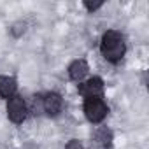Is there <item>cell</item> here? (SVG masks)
<instances>
[{"label":"cell","mask_w":149,"mask_h":149,"mask_svg":"<svg viewBox=\"0 0 149 149\" xmlns=\"http://www.w3.org/2000/svg\"><path fill=\"white\" fill-rule=\"evenodd\" d=\"M111 132L107 130V128H102V130H98V133H97V140L100 142V144H104V146H107L109 142H111Z\"/></svg>","instance_id":"obj_8"},{"label":"cell","mask_w":149,"mask_h":149,"mask_svg":"<svg viewBox=\"0 0 149 149\" xmlns=\"http://www.w3.org/2000/svg\"><path fill=\"white\" fill-rule=\"evenodd\" d=\"M84 6H86V7H88L90 11H95V9H98V7L102 6V2H95V4H91V2H86Z\"/></svg>","instance_id":"obj_10"},{"label":"cell","mask_w":149,"mask_h":149,"mask_svg":"<svg viewBox=\"0 0 149 149\" xmlns=\"http://www.w3.org/2000/svg\"><path fill=\"white\" fill-rule=\"evenodd\" d=\"M88 63L84 61V60H76L72 65H70V68H68V74H70V77L74 79V81H81L86 74H88Z\"/></svg>","instance_id":"obj_6"},{"label":"cell","mask_w":149,"mask_h":149,"mask_svg":"<svg viewBox=\"0 0 149 149\" xmlns=\"http://www.w3.org/2000/svg\"><path fill=\"white\" fill-rule=\"evenodd\" d=\"M84 112H86V118H88L90 121L98 123V121H102V119L105 118V114H107V105H105V102H104L102 98H98V97H90V98H86V102H84Z\"/></svg>","instance_id":"obj_2"},{"label":"cell","mask_w":149,"mask_h":149,"mask_svg":"<svg viewBox=\"0 0 149 149\" xmlns=\"http://www.w3.org/2000/svg\"><path fill=\"white\" fill-rule=\"evenodd\" d=\"M7 114H9L11 121L21 123L26 118V104H25V100L21 97H18V95H13L9 104H7Z\"/></svg>","instance_id":"obj_3"},{"label":"cell","mask_w":149,"mask_h":149,"mask_svg":"<svg viewBox=\"0 0 149 149\" xmlns=\"http://www.w3.org/2000/svg\"><path fill=\"white\" fill-rule=\"evenodd\" d=\"M16 91V81L9 76H0V95L11 98Z\"/></svg>","instance_id":"obj_7"},{"label":"cell","mask_w":149,"mask_h":149,"mask_svg":"<svg viewBox=\"0 0 149 149\" xmlns=\"http://www.w3.org/2000/svg\"><path fill=\"white\" fill-rule=\"evenodd\" d=\"M67 149H83V146H81L77 140H72V142L67 144Z\"/></svg>","instance_id":"obj_9"},{"label":"cell","mask_w":149,"mask_h":149,"mask_svg":"<svg viewBox=\"0 0 149 149\" xmlns=\"http://www.w3.org/2000/svg\"><path fill=\"white\" fill-rule=\"evenodd\" d=\"M102 90H104V83H102V79H98V77H93V79H90V81H86V83H83V84L79 86V93L84 95L86 98H90V97H98V95L102 93Z\"/></svg>","instance_id":"obj_4"},{"label":"cell","mask_w":149,"mask_h":149,"mask_svg":"<svg viewBox=\"0 0 149 149\" xmlns=\"http://www.w3.org/2000/svg\"><path fill=\"white\" fill-rule=\"evenodd\" d=\"M61 105H63V102H61V97H60V95H56V93L46 95V98H44V111H46L47 114L56 116V114L61 111Z\"/></svg>","instance_id":"obj_5"},{"label":"cell","mask_w":149,"mask_h":149,"mask_svg":"<svg viewBox=\"0 0 149 149\" xmlns=\"http://www.w3.org/2000/svg\"><path fill=\"white\" fill-rule=\"evenodd\" d=\"M102 54L109 61H119L125 54V39L119 32L109 30L102 37Z\"/></svg>","instance_id":"obj_1"}]
</instances>
